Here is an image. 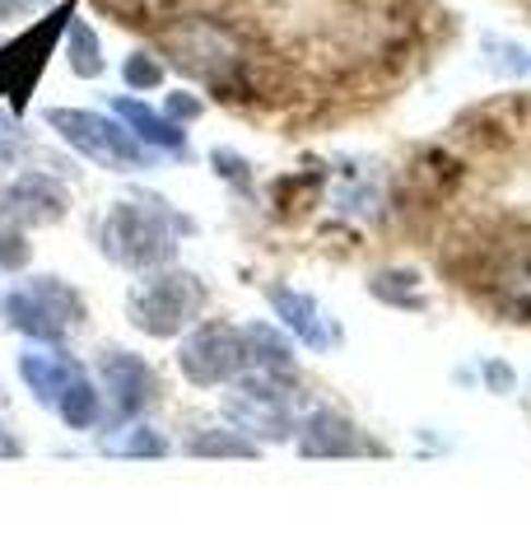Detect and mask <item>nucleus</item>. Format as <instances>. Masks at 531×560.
Segmentation results:
<instances>
[{"instance_id":"1","label":"nucleus","mask_w":531,"mask_h":560,"mask_svg":"<svg viewBox=\"0 0 531 560\" xmlns=\"http://www.w3.org/2000/svg\"><path fill=\"white\" fill-rule=\"evenodd\" d=\"M158 38H164V51L173 66H182L187 75H201L210 84L243 75V66L252 61L243 43V28H234L228 20H215V14H187V20L168 24Z\"/></svg>"},{"instance_id":"2","label":"nucleus","mask_w":531,"mask_h":560,"mask_svg":"<svg viewBox=\"0 0 531 560\" xmlns=\"http://www.w3.org/2000/svg\"><path fill=\"white\" fill-rule=\"evenodd\" d=\"M75 10H80V0H61V5L51 10L47 20L28 24L20 38L0 47V84L10 90L14 103H24L28 90L38 84L43 66H47V57H51V47H57V38H66V24L75 20Z\"/></svg>"},{"instance_id":"3","label":"nucleus","mask_w":531,"mask_h":560,"mask_svg":"<svg viewBox=\"0 0 531 560\" xmlns=\"http://www.w3.org/2000/svg\"><path fill=\"white\" fill-rule=\"evenodd\" d=\"M51 127H57L70 145H80L84 154H98L103 164H145V154L131 140V131L113 127L108 117H94V113H75V108H61L51 113Z\"/></svg>"},{"instance_id":"4","label":"nucleus","mask_w":531,"mask_h":560,"mask_svg":"<svg viewBox=\"0 0 531 560\" xmlns=\"http://www.w3.org/2000/svg\"><path fill=\"white\" fill-rule=\"evenodd\" d=\"M66 61H70V70H75V75H84V80L103 75L98 33H94V24H88V20H80V10H75V20L66 24Z\"/></svg>"},{"instance_id":"5","label":"nucleus","mask_w":531,"mask_h":560,"mask_svg":"<svg viewBox=\"0 0 531 560\" xmlns=\"http://www.w3.org/2000/svg\"><path fill=\"white\" fill-rule=\"evenodd\" d=\"M117 108L127 113V121H131V127H135L140 136H150V140H158V145H168V150H182V131H177L173 121H164L158 113H150L145 103H127V98H121Z\"/></svg>"},{"instance_id":"6","label":"nucleus","mask_w":531,"mask_h":560,"mask_svg":"<svg viewBox=\"0 0 531 560\" xmlns=\"http://www.w3.org/2000/svg\"><path fill=\"white\" fill-rule=\"evenodd\" d=\"M121 75H127L131 90H158V84H164V61H158L154 51H131V57L121 61Z\"/></svg>"},{"instance_id":"7","label":"nucleus","mask_w":531,"mask_h":560,"mask_svg":"<svg viewBox=\"0 0 531 560\" xmlns=\"http://www.w3.org/2000/svg\"><path fill=\"white\" fill-rule=\"evenodd\" d=\"M33 10H43V0H0V24L24 20V14H33Z\"/></svg>"},{"instance_id":"8","label":"nucleus","mask_w":531,"mask_h":560,"mask_svg":"<svg viewBox=\"0 0 531 560\" xmlns=\"http://www.w3.org/2000/svg\"><path fill=\"white\" fill-rule=\"evenodd\" d=\"M168 108H173L177 117H197V113H201V98H191V94H173V98H168Z\"/></svg>"},{"instance_id":"9","label":"nucleus","mask_w":531,"mask_h":560,"mask_svg":"<svg viewBox=\"0 0 531 560\" xmlns=\"http://www.w3.org/2000/svg\"><path fill=\"white\" fill-rule=\"evenodd\" d=\"M113 5H131V0H113Z\"/></svg>"}]
</instances>
